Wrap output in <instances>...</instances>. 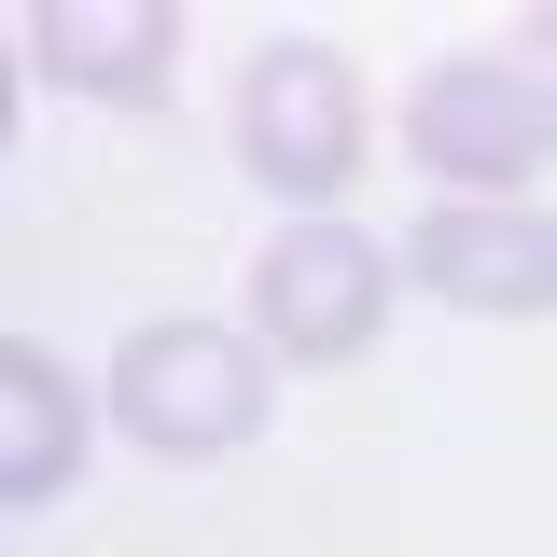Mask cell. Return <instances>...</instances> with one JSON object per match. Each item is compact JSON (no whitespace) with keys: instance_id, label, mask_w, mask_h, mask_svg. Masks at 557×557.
<instances>
[{"instance_id":"1","label":"cell","mask_w":557,"mask_h":557,"mask_svg":"<svg viewBox=\"0 0 557 557\" xmlns=\"http://www.w3.org/2000/svg\"><path fill=\"white\" fill-rule=\"evenodd\" d=\"M112 418H126V446H153V460H223L265 418V362H251V335H223V321H139L112 348Z\"/></svg>"},{"instance_id":"2","label":"cell","mask_w":557,"mask_h":557,"mask_svg":"<svg viewBox=\"0 0 557 557\" xmlns=\"http://www.w3.org/2000/svg\"><path fill=\"white\" fill-rule=\"evenodd\" d=\"M362 70L335 57V42H265V57L237 70V168L265 182V196L321 209L348 196V168H362Z\"/></svg>"},{"instance_id":"3","label":"cell","mask_w":557,"mask_h":557,"mask_svg":"<svg viewBox=\"0 0 557 557\" xmlns=\"http://www.w3.org/2000/svg\"><path fill=\"white\" fill-rule=\"evenodd\" d=\"M405 153L432 182H460V196H530V168L557 153V98L516 57H446L405 98Z\"/></svg>"},{"instance_id":"4","label":"cell","mask_w":557,"mask_h":557,"mask_svg":"<svg viewBox=\"0 0 557 557\" xmlns=\"http://www.w3.org/2000/svg\"><path fill=\"white\" fill-rule=\"evenodd\" d=\"M391 307V265L362 223H278L251 265V335H278V362H362Z\"/></svg>"},{"instance_id":"5","label":"cell","mask_w":557,"mask_h":557,"mask_svg":"<svg viewBox=\"0 0 557 557\" xmlns=\"http://www.w3.org/2000/svg\"><path fill=\"white\" fill-rule=\"evenodd\" d=\"M405 265L418 293H446L474 321H530V307H557V223L530 196H446V209H418Z\"/></svg>"},{"instance_id":"6","label":"cell","mask_w":557,"mask_h":557,"mask_svg":"<svg viewBox=\"0 0 557 557\" xmlns=\"http://www.w3.org/2000/svg\"><path fill=\"white\" fill-rule=\"evenodd\" d=\"M182 57V14L168 0H42L28 14V70L42 84H84V98H153Z\"/></svg>"},{"instance_id":"7","label":"cell","mask_w":557,"mask_h":557,"mask_svg":"<svg viewBox=\"0 0 557 557\" xmlns=\"http://www.w3.org/2000/svg\"><path fill=\"white\" fill-rule=\"evenodd\" d=\"M84 474V391L57 376V348H0V502H57Z\"/></svg>"},{"instance_id":"8","label":"cell","mask_w":557,"mask_h":557,"mask_svg":"<svg viewBox=\"0 0 557 557\" xmlns=\"http://www.w3.org/2000/svg\"><path fill=\"white\" fill-rule=\"evenodd\" d=\"M502 57H516V70H530V84H544V98H557V14H530V28H516Z\"/></svg>"}]
</instances>
